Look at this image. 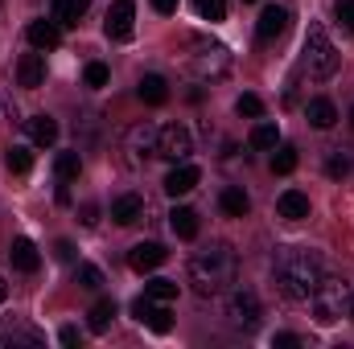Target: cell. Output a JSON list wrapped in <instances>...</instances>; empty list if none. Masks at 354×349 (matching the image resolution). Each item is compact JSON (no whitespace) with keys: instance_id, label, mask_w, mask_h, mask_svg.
I'll return each instance as SVG.
<instances>
[{"instance_id":"obj_1","label":"cell","mask_w":354,"mask_h":349,"mask_svg":"<svg viewBox=\"0 0 354 349\" xmlns=\"http://www.w3.org/2000/svg\"><path fill=\"white\" fill-rule=\"evenodd\" d=\"M322 263L313 251H305V247H284L276 263H272V279H276V288L288 296V300H297V304H305L309 296H313V288L322 283Z\"/></svg>"},{"instance_id":"obj_2","label":"cell","mask_w":354,"mask_h":349,"mask_svg":"<svg viewBox=\"0 0 354 349\" xmlns=\"http://www.w3.org/2000/svg\"><path fill=\"white\" fill-rule=\"evenodd\" d=\"M185 275H189V283H194L198 296H223L235 283V275H239V255L227 243H210L206 251H198L189 259Z\"/></svg>"},{"instance_id":"obj_3","label":"cell","mask_w":354,"mask_h":349,"mask_svg":"<svg viewBox=\"0 0 354 349\" xmlns=\"http://www.w3.org/2000/svg\"><path fill=\"white\" fill-rule=\"evenodd\" d=\"M346 300H351V283L334 279V275H322V283L313 288V296L305 304H309V312H313L317 325H338L346 317Z\"/></svg>"},{"instance_id":"obj_4","label":"cell","mask_w":354,"mask_h":349,"mask_svg":"<svg viewBox=\"0 0 354 349\" xmlns=\"http://www.w3.org/2000/svg\"><path fill=\"white\" fill-rule=\"evenodd\" d=\"M301 66L309 70V79H330L338 70V50L330 41V33L313 21L309 33H305V50H301Z\"/></svg>"},{"instance_id":"obj_5","label":"cell","mask_w":354,"mask_h":349,"mask_svg":"<svg viewBox=\"0 0 354 349\" xmlns=\"http://www.w3.org/2000/svg\"><path fill=\"white\" fill-rule=\"evenodd\" d=\"M132 317L140 325H149L153 333H169L174 329V312H169V300H153V296H140L132 304Z\"/></svg>"},{"instance_id":"obj_6","label":"cell","mask_w":354,"mask_h":349,"mask_svg":"<svg viewBox=\"0 0 354 349\" xmlns=\"http://www.w3.org/2000/svg\"><path fill=\"white\" fill-rule=\"evenodd\" d=\"M189 152H194V136H189V128H181V123L161 128V136H157V157H165V161H185Z\"/></svg>"},{"instance_id":"obj_7","label":"cell","mask_w":354,"mask_h":349,"mask_svg":"<svg viewBox=\"0 0 354 349\" xmlns=\"http://www.w3.org/2000/svg\"><path fill=\"white\" fill-rule=\"evenodd\" d=\"M227 317H231L239 329H256V321H260V300H256V292H252V288H235L231 300H227Z\"/></svg>"},{"instance_id":"obj_8","label":"cell","mask_w":354,"mask_h":349,"mask_svg":"<svg viewBox=\"0 0 354 349\" xmlns=\"http://www.w3.org/2000/svg\"><path fill=\"white\" fill-rule=\"evenodd\" d=\"M132 25H136V8H132V0H115V4L107 8L103 33H107L111 41H128V37H132Z\"/></svg>"},{"instance_id":"obj_9","label":"cell","mask_w":354,"mask_h":349,"mask_svg":"<svg viewBox=\"0 0 354 349\" xmlns=\"http://www.w3.org/2000/svg\"><path fill=\"white\" fill-rule=\"evenodd\" d=\"M288 21H292V12L288 8H280V4H268L264 12H260V21H256V37L272 46V41H280L284 33H288Z\"/></svg>"},{"instance_id":"obj_10","label":"cell","mask_w":354,"mask_h":349,"mask_svg":"<svg viewBox=\"0 0 354 349\" xmlns=\"http://www.w3.org/2000/svg\"><path fill=\"white\" fill-rule=\"evenodd\" d=\"M165 259H169V251H165L161 243H136V247L128 251V267H132V271H140V275L157 271Z\"/></svg>"},{"instance_id":"obj_11","label":"cell","mask_w":354,"mask_h":349,"mask_svg":"<svg viewBox=\"0 0 354 349\" xmlns=\"http://www.w3.org/2000/svg\"><path fill=\"white\" fill-rule=\"evenodd\" d=\"M157 136H161V128H153V123H136V128L128 132V152H132V161H149V157H157Z\"/></svg>"},{"instance_id":"obj_12","label":"cell","mask_w":354,"mask_h":349,"mask_svg":"<svg viewBox=\"0 0 354 349\" xmlns=\"http://www.w3.org/2000/svg\"><path fill=\"white\" fill-rule=\"evenodd\" d=\"M25 37H29L33 50H58L62 46V25L58 21H29Z\"/></svg>"},{"instance_id":"obj_13","label":"cell","mask_w":354,"mask_h":349,"mask_svg":"<svg viewBox=\"0 0 354 349\" xmlns=\"http://www.w3.org/2000/svg\"><path fill=\"white\" fill-rule=\"evenodd\" d=\"M111 218H115V226H136L145 218V197L140 193H120L111 201Z\"/></svg>"},{"instance_id":"obj_14","label":"cell","mask_w":354,"mask_h":349,"mask_svg":"<svg viewBox=\"0 0 354 349\" xmlns=\"http://www.w3.org/2000/svg\"><path fill=\"white\" fill-rule=\"evenodd\" d=\"M17 83L29 90L46 87V58L41 54H25L21 62H17Z\"/></svg>"},{"instance_id":"obj_15","label":"cell","mask_w":354,"mask_h":349,"mask_svg":"<svg viewBox=\"0 0 354 349\" xmlns=\"http://www.w3.org/2000/svg\"><path fill=\"white\" fill-rule=\"evenodd\" d=\"M194 185H198V169L185 165V161H177L174 169H169V177H165V193H169V197H185Z\"/></svg>"},{"instance_id":"obj_16","label":"cell","mask_w":354,"mask_h":349,"mask_svg":"<svg viewBox=\"0 0 354 349\" xmlns=\"http://www.w3.org/2000/svg\"><path fill=\"white\" fill-rule=\"evenodd\" d=\"M276 214L288 218V222H301V218H309V197L301 189H284L280 201H276Z\"/></svg>"},{"instance_id":"obj_17","label":"cell","mask_w":354,"mask_h":349,"mask_svg":"<svg viewBox=\"0 0 354 349\" xmlns=\"http://www.w3.org/2000/svg\"><path fill=\"white\" fill-rule=\"evenodd\" d=\"M8 259H12V267H17V271H25V275H33V271L41 267V255H37V247H33L29 239H12Z\"/></svg>"},{"instance_id":"obj_18","label":"cell","mask_w":354,"mask_h":349,"mask_svg":"<svg viewBox=\"0 0 354 349\" xmlns=\"http://www.w3.org/2000/svg\"><path fill=\"white\" fill-rule=\"evenodd\" d=\"M194 66H198L202 74H223V70H227V50H223V46H206V41H198V58H194Z\"/></svg>"},{"instance_id":"obj_19","label":"cell","mask_w":354,"mask_h":349,"mask_svg":"<svg viewBox=\"0 0 354 349\" xmlns=\"http://www.w3.org/2000/svg\"><path fill=\"white\" fill-rule=\"evenodd\" d=\"M305 119H309L313 128H322V132H326V128H334V123H338V107H334L330 99H309V103H305Z\"/></svg>"},{"instance_id":"obj_20","label":"cell","mask_w":354,"mask_h":349,"mask_svg":"<svg viewBox=\"0 0 354 349\" xmlns=\"http://www.w3.org/2000/svg\"><path fill=\"white\" fill-rule=\"evenodd\" d=\"M25 132H29V140L33 144H54L58 140V119H50V115H33V119H25Z\"/></svg>"},{"instance_id":"obj_21","label":"cell","mask_w":354,"mask_h":349,"mask_svg":"<svg viewBox=\"0 0 354 349\" xmlns=\"http://www.w3.org/2000/svg\"><path fill=\"white\" fill-rule=\"evenodd\" d=\"M218 206H223V214H227V218H243V214L252 210V197H248L243 189H235V185H227V189L218 193Z\"/></svg>"},{"instance_id":"obj_22","label":"cell","mask_w":354,"mask_h":349,"mask_svg":"<svg viewBox=\"0 0 354 349\" xmlns=\"http://www.w3.org/2000/svg\"><path fill=\"white\" fill-rule=\"evenodd\" d=\"M169 230H174L177 239H198V214L189 210V206H177L174 214H169Z\"/></svg>"},{"instance_id":"obj_23","label":"cell","mask_w":354,"mask_h":349,"mask_svg":"<svg viewBox=\"0 0 354 349\" xmlns=\"http://www.w3.org/2000/svg\"><path fill=\"white\" fill-rule=\"evenodd\" d=\"M149 107H161V103H169V83L161 79V74H145L140 79V90H136Z\"/></svg>"},{"instance_id":"obj_24","label":"cell","mask_w":354,"mask_h":349,"mask_svg":"<svg viewBox=\"0 0 354 349\" xmlns=\"http://www.w3.org/2000/svg\"><path fill=\"white\" fill-rule=\"evenodd\" d=\"M83 12H87V0H54V21H58L62 29L79 25V21H83Z\"/></svg>"},{"instance_id":"obj_25","label":"cell","mask_w":354,"mask_h":349,"mask_svg":"<svg viewBox=\"0 0 354 349\" xmlns=\"http://www.w3.org/2000/svg\"><path fill=\"white\" fill-rule=\"evenodd\" d=\"M111 317H115V300H95L87 312V329L91 333H103L111 325Z\"/></svg>"},{"instance_id":"obj_26","label":"cell","mask_w":354,"mask_h":349,"mask_svg":"<svg viewBox=\"0 0 354 349\" xmlns=\"http://www.w3.org/2000/svg\"><path fill=\"white\" fill-rule=\"evenodd\" d=\"M276 144H280V128L276 123H256L252 128V148L256 152H272Z\"/></svg>"},{"instance_id":"obj_27","label":"cell","mask_w":354,"mask_h":349,"mask_svg":"<svg viewBox=\"0 0 354 349\" xmlns=\"http://www.w3.org/2000/svg\"><path fill=\"white\" fill-rule=\"evenodd\" d=\"M54 173L58 181L66 185V181H75V177L83 173V161H79V152H58V161H54Z\"/></svg>"},{"instance_id":"obj_28","label":"cell","mask_w":354,"mask_h":349,"mask_svg":"<svg viewBox=\"0 0 354 349\" xmlns=\"http://www.w3.org/2000/svg\"><path fill=\"white\" fill-rule=\"evenodd\" d=\"M75 283L87 288V292H99V288H103V271H99L95 263H79V267H75Z\"/></svg>"},{"instance_id":"obj_29","label":"cell","mask_w":354,"mask_h":349,"mask_svg":"<svg viewBox=\"0 0 354 349\" xmlns=\"http://www.w3.org/2000/svg\"><path fill=\"white\" fill-rule=\"evenodd\" d=\"M292 169H297V148H288V144H280V148H276V157H272V173L288 177Z\"/></svg>"},{"instance_id":"obj_30","label":"cell","mask_w":354,"mask_h":349,"mask_svg":"<svg viewBox=\"0 0 354 349\" xmlns=\"http://www.w3.org/2000/svg\"><path fill=\"white\" fill-rule=\"evenodd\" d=\"M194 8H198V17L210 21V25L227 17V0H194Z\"/></svg>"},{"instance_id":"obj_31","label":"cell","mask_w":354,"mask_h":349,"mask_svg":"<svg viewBox=\"0 0 354 349\" xmlns=\"http://www.w3.org/2000/svg\"><path fill=\"white\" fill-rule=\"evenodd\" d=\"M145 296H153V300H177V283L174 279H149Z\"/></svg>"},{"instance_id":"obj_32","label":"cell","mask_w":354,"mask_h":349,"mask_svg":"<svg viewBox=\"0 0 354 349\" xmlns=\"http://www.w3.org/2000/svg\"><path fill=\"white\" fill-rule=\"evenodd\" d=\"M8 169H12V173H29V169H33V157H29L25 144H12V148H8Z\"/></svg>"},{"instance_id":"obj_33","label":"cell","mask_w":354,"mask_h":349,"mask_svg":"<svg viewBox=\"0 0 354 349\" xmlns=\"http://www.w3.org/2000/svg\"><path fill=\"white\" fill-rule=\"evenodd\" d=\"M235 111H239V115H248V119H260V115H264V103H260V94H239Z\"/></svg>"},{"instance_id":"obj_34","label":"cell","mask_w":354,"mask_h":349,"mask_svg":"<svg viewBox=\"0 0 354 349\" xmlns=\"http://www.w3.org/2000/svg\"><path fill=\"white\" fill-rule=\"evenodd\" d=\"M334 17L346 33H354V0H334Z\"/></svg>"},{"instance_id":"obj_35","label":"cell","mask_w":354,"mask_h":349,"mask_svg":"<svg viewBox=\"0 0 354 349\" xmlns=\"http://www.w3.org/2000/svg\"><path fill=\"white\" fill-rule=\"evenodd\" d=\"M83 79H87V87H107V79H111V74H107V66H103V62H91L87 70H83Z\"/></svg>"},{"instance_id":"obj_36","label":"cell","mask_w":354,"mask_h":349,"mask_svg":"<svg viewBox=\"0 0 354 349\" xmlns=\"http://www.w3.org/2000/svg\"><path fill=\"white\" fill-rule=\"evenodd\" d=\"M326 173H330V177H346V173H351V157L334 152V157H330V165H326Z\"/></svg>"},{"instance_id":"obj_37","label":"cell","mask_w":354,"mask_h":349,"mask_svg":"<svg viewBox=\"0 0 354 349\" xmlns=\"http://www.w3.org/2000/svg\"><path fill=\"white\" fill-rule=\"evenodd\" d=\"M305 341L297 337V333H276V349H301Z\"/></svg>"},{"instance_id":"obj_38","label":"cell","mask_w":354,"mask_h":349,"mask_svg":"<svg viewBox=\"0 0 354 349\" xmlns=\"http://www.w3.org/2000/svg\"><path fill=\"white\" fill-rule=\"evenodd\" d=\"M54 255H58L62 263H75V243H71V239H62V243L54 247Z\"/></svg>"},{"instance_id":"obj_39","label":"cell","mask_w":354,"mask_h":349,"mask_svg":"<svg viewBox=\"0 0 354 349\" xmlns=\"http://www.w3.org/2000/svg\"><path fill=\"white\" fill-rule=\"evenodd\" d=\"M58 341H62V346H79V341H83V333H79L75 325H66V329L58 333Z\"/></svg>"},{"instance_id":"obj_40","label":"cell","mask_w":354,"mask_h":349,"mask_svg":"<svg viewBox=\"0 0 354 349\" xmlns=\"http://www.w3.org/2000/svg\"><path fill=\"white\" fill-rule=\"evenodd\" d=\"M153 8H157L161 17H169V12H177V0H153Z\"/></svg>"},{"instance_id":"obj_41","label":"cell","mask_w":354,"mask_h":349,"mask_svg":"<svg viewBox=\"0 0 354 349\" xmlns=\"http://www.w3.org/2000/svg\"><path fill=\"white\" fill-rule=\"evenodd\" d=\"M95 214H99L95 206H83V222H87V226H95Z\"/></svg>"},{"instance_id":"obj_42","label":"cell","mask_w":354,"mask_h":349,"mask_svg":"<svg viewBox=\"0 0 354 349\" xmlns=\"http://www.w3.org/2000/svg\"><path fill=\"white\" fill-rule=\"evenodd\" d=\"M346 317L354 321V288H351V300H346Z\"/></svg>"},{"instance_id":"obj_43","label":"cell","mask_w":354,"mask_h":349,"mask_svg":"<svg viewBox=\"0 0 354 349\" xmlns=\"http://www.w3.org/2000/svg\"><path fill=\"white\" fill-rule=\"evenodd\" d=\"M4 296H8V283H4V279H0V304H4Z\"/></svg>"},{"instance_id":"obj_44","label":"cell","mask_w":354,"mask_h":349,"mask_svg":"<svg viewBox=\"0 0 354 349\" xmlns=\"http://www.w3.org/2000/svg\"><path fill=\"white\" fill-rule=\"evenodd\" d=\"M351 123H354V107H351Z\"/></svg>"},{"instance_id":"obj_45","label":"cell","mask_w":354,"mask_h":349,"mask_svg":"<svg viewBox=\"0 0 354 349\" xmlns=\"http://www.w3.org/2000/svg\"><path fill=\"white\" fill-rule=\"evenodd\" d=\"M243 4H252V0H243Z\"/></svg>"}]
</instances>
